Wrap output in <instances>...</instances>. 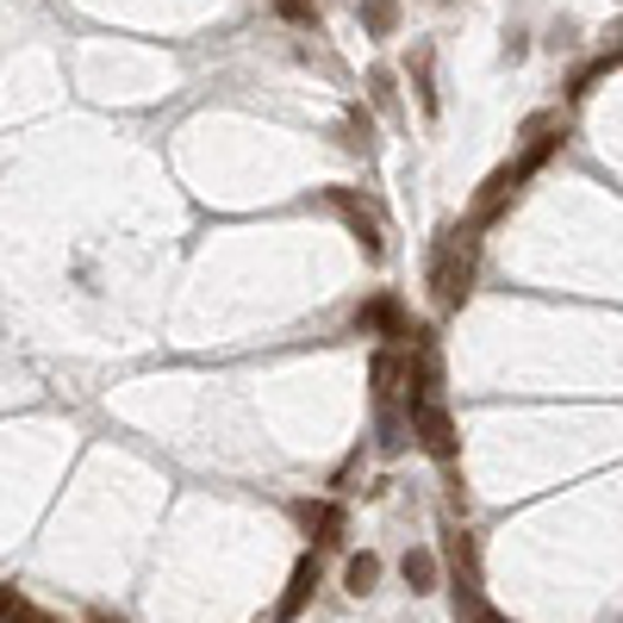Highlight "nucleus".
<instances>
[{"mask_svg":"<svg viewBox=\"0 0 623 623\" xmlns=\"http://www.w3.org/2000/svg\"><path fill=\"white\" fill-rule=\"evenodd\" d=\"M474 262H480V237H474V225L437 237V250H430V293H437V306L443 312L467 306V293H474Z\"/></svg>","mask_w":623,"mask_h":623,"instance_id":"nucleus-1","label":"nucleus"},{"mask_svg":"<svg viewBox=\"0 0 623 623\" xmlns=\"http://www.w3.org/2000/svg\"><path fill=\"white\" fill-rule=\"evenodd\" d=\"M524 188V175H518V162H506V169H492L487 181H480V194H474V206H467V225L480 231V225H492V218L511 206V194Z\"/></svg>","mask_w":623,"mask_h":623,"instance_id":"nucleus-2","label":"nucleus"},{"mask_svg":"<svg viewBox=\"0 0 623 623\" xmlns=\"http://www.w3.org/2000/svg\"><path fill=\"white\" fill-rule=\"evenodd\" d=\"M355 331H362V337H393V343L406 350L411 325H406V306H399V293H381V299H369V306L355 312Z\"/></svg>","mask_w":623,"mask_h":623,"instance_id":"nucleus-3","label":"nucleus"},{"mask_svg":"<svg viewBox=\"0 0 623 623\" xmlns=\"http://www.w3.org/2000/svg\"><path fill=\"white\" fill-rule=\"evenodd\" d=\"M325 200H331V213H337V218H343V225L355 231V243H362V250H369L374 262H381V256H387V243H381V225H374V213H369V206H362V200H355L350 188H331Z\"/></svg>","mask_w":623,"mask_h":623,"instance_id":"nucleus-4","label":"nucleus"},{"mask_svg":"<svg viewBox=\"0 0 623 623\" xmlns=\"http://www.w3.org/2000/svg\"><path fill=\"white\" fill-rule=\"evenodd\" d=\"M312 592H318V555H299L287 574V592H281V604H274V623H299V611L312 604Z\"/></svg>","mask_w":623,"mask_h":623,"instance_id":"nucleus-5","label":"nucleus"},{"mask_svg":"<svg viewBox=\"0 0 623 623\" xmlns=\"http://www.w3.org/2000/svg\"><path fill=\"white\" fill-rule=\"evenodd\" d=\"M293 524L306 530L318 548L343 543V506H331V499H299V506H293Z\"/></svg>","mask_w":623,"mask_h":623,"instance_id":"nucleus-6","label":"nucleus"},{"mask_svg":"<svg viewBox=\"0 0 623 623\" xmlns=\"http://www.w3.org/2000/svg\"><path fill=\"white\" fill-rule=\"evenodd\" d=\"M411 88H418V106H424V118H437V44H411Z\"/></svg>","mask_w":623,"mask_h":623,"instance_id":"nucleus-7","label":"nucleus"},{"mask_svg":"<svg viewBox=\"0 0 623 623\" xmlns=\"http://www.w3.org/2000/svg\"><path fill=\"white\" fill-rule=\"evenodd\" d=\"M374 580H381V555H369V548H362V555H350V562H343V586H350L355 599H369Z\"/></svg>","mask_w":623,"mask_h":623,"instance_id":"nucleus-8","label":"nucleus"},{"mask_svg":"<svg viewBox=\"0 0 623 623\" xmlns=\"http://www.w3.org/2000/svg\"><path fill=\"white\" fill-rule=\"evenodd\" d=\"M411 592H437V555L430 548H406V562H399Z\"/></svg>","mask_w":623,"mask_h":623,"instance_id":"nucleus-9","label":"nucleus"},{"mask_svg":"<svg viewBox=\"0 0 623 623\" xmlns=\"http://www.w3.org/2000/svg\"><path fill=\"white\" fill-rule=\"evenodd\" d=\"M362 25L374 38H393L399 32V0H362Z\"/></svg>","mask_w":623,"mask_h":623,"instance_id":"nucleus-10","label":"nucleus"},{"mask_svg":"<svg viewBox=\"0 0 623 623\" xmlns=\"http://www.w3.org/2000/svg\"><path fill=\"white\" fill-rule=\"evenodd\" d=\"M369 100L381 106V113L399 118V88H393V69H387V63H374V69H369Z\"/></svg>","mask_w":623,"mask_h":623,"instance_id":"nucleus-11","label":"nucleus"},{"mask_svg":"<svg viewBox=\"0 0 623 623\" xmlns=\"http://www.w3.org/2000/svg\"><path fill=\"white\" fill-rule=\"evenodd\" d=\"M274 7H281L293 25H312V20H318V13H312V0H274Z\"/></svg>","mask_w":623,"mask_h":623,"instance_id":"nucleus-12","label":"nucleus"},{"mask_svg":"<svg viewBox=\"0 0 623 623\" xmlns=\"http://www.w3.org/2000/svg\"><path fill=\"white\" fill-rule=\"evenodd\" d=\"M7 623H57V618H50V611H38V604H20Z\"/></svg>","mask_w":623,"mask_h":623,"instance_id":"nucleus-13","label":"nucleus"},{"mask_svg":"<svg viewBox=\"0 0 623 623\" xmlns=\"http://www.w3.org/2000/svg\"><path fill=\"white\" fill-rule=\"evenodd\" d=\"M13 611H20V592H13V586H7V580H0V623H7V618H13Z\"/></svg>","mask_w":623,"mask_h":623,"instance_id":"nucleus-14","label":"nucleus"},{"mask_svg":"<svg viewBox=\"0 0 623 623\" xmlns=\"http://www.w3.org/2000/svg\"><path fill=\"white\" fill-rule=\"evenodd\" d=\"M88 623H118V618H106V611H94V618H88Z\"/></svg>","mask_w":623,"mask_h":623,"instance_id":"nucleus-15","label":"nucleus"},{"mask_svg":"<svg viewBox=\"0 0 623 623\" xmlns=\"http://www.w3.org/2000/svg\"><path fill=\"white\" fill-rule=\"evenodd\" d=\"M499 623H506V618H499Z\"/></svg>","mask_w":623,"mask_h":623,"instance_id":"nucleus-16","label":"nucleus"}]
</instances>
